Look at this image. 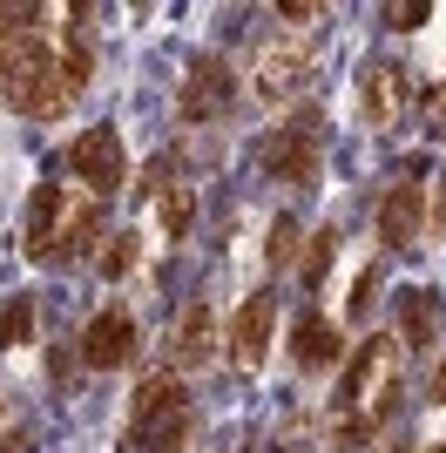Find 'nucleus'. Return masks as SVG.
Returning a JSON list of instances; mask_svg holds the SVG:
<instances>
[{"mask_svg": "<svg viewBox=\"0 0 446 453\" xmlns=\"http://www.w3.org/2000/svg\"><path fill=\"white\" fill-rule=\"evenodd\" d=\"M35 339V298H7L0 311V345H27Z\"/></svg>", "mask_w": 446, "mask_h": 453, "instance_id": "19", "label": "nucleus"}, {"mask_svg": "<svg viewBox=\"0 0 446 453\" xmlns=\"http://www.w3.org/2000/svg\"><path fill=\"white\" fill-rule=\"evenodd\" d=\"M318 75V55H311V41H291V35H278V41H264L258 48V95H297L304 81Z\"/></svg>", "mask_w": 446, "mask_h": 453, "instance_id": "8", "label": "nucleus"}, {"mask_svg": "<svg viewBox=\"0 0 446 453\" xmlns=\"http://www.w3.org/2000/svg\"><path fill=\"white\" fill-rule=\"evenodd\" d=\"M264 257H271V271L297 257V224H291V217H278V224H271V244H264Z\"/></svg>", "mask_w": 446, "mask_h": 453, "instance_id": "21", "label": "nucleus"}, {"mask_svg": "<svg viewBox=\"0 0 446 453\" xmlns=\"http://www.w3.org/2000/svg\"><path fill=\"white\" fill-rule=\"evenodd\" d=\"M338 244H345V237H338L332 224H325V230L311 237V250H304V291H318V284L332 278V257H338Z\"/></svg>", "mask_w": 446, "mask_h": 453, "instance_id": "18", "label": "nucleus"}, {"mask_svg": "<svg viewBox=\"0 0 446 453\" xmlns=\"http://www.w3.org/2000/svg\"><path fill=\"white\" fill-rule=\"evenodd\" d=\"M392 359H399V345H392L386 332L358 345L352 365H345V379H338V419H365V426H379V419L399 406V379H392Z\"/></svg>", "mask_w": 446, "mask_h": 453, "instance_id": "3", "label": "nucleus"}, {"mask_svg": "<svg viewBox=\"0 0 446 453\" xmlns=\"http://www.w3.org/2000/svg\"><path fill=\"white\" fill-rule=\"evenodd\" d=\"M419 230H427V189L419 183H392L386 196H379V244L386 250H412Z\"/></svg>", "mask_w": 446, "mask_h": 453, "instance_id": "9", "label": "nucleus"}, {"mask_svg": "<svg viewBox=\"0 0 446 453\" xmlns=\"http://www.w3.org/2000/svg\"><path fill=\"white\" fill-rule=\"evenodd\" d=\"M230 102H237L230 61H223V55H196V61H189V75H183V88H176V115L196 129V122H223Z\"/></svg>", "mask_w": 446, "mask_h": 453, "instance_id": "5", "label": "nucleus"}, {"mask_svg": "<svg viewBox=\"0 0 446 453\" xmlns=\"http://www.w3.org/2000/svg\"><path fill=\"white\" fill-rule=\"evenodd\" d=\"M433 406H446V359H440V372H433Z\"/></svg>", "mask_w": 446, "mask_h": 453, "instance_id": "26", "label": "nucleus"}, {"mask_svg": "<svg viewBox=\"0 0 446 453\" xmlns=\"http://www.w3.org/2000/svg\"><path fill=\"white\" fill-rule=\"evenodd\" d=\"M427 20H433L427 0H399V7H386V27H399V35H406V27H427Z\"/></svg>", "mask_w": 446, "mask_h": 453, "instance_id": "22", "label": "nucleus"}, {"mask_svg": "<svg viewBox=\"0 0 446 453\" xmlns=\"http://www.w3.org/2000/svg\"><path fill=\"white\" fill-rule=\"evenodd\" d=\"M61 210H68V189L61 183H41L35 203H27V257H55V237H61Z\"/></svg>", "mask_w": 446, "mask_h": 453, "instance_id": "14", "label": "nucleus"}, {"mask_svg": "<svg viewBox=\"0 0 446 453\" xmlns=\"http://www.w3.org/2000/svg\"><path fill=\"white\" fill-rule=\"evenodd\" d=\"M372 304H379V265L358 271V284H352V319H372Z\"/></svg>", "mask_w": 446, "mask_h": 453, "instance_id": "23", "label": "nucleus"}, {"mask_svg": "<svg viewBox=\"0 0 446 453\" xmlns=\"http://www.w3.org/2000/svg\"><path fill=\"white\" fill-rule=\"evenodd\" d=\"M95 237H102V203H95V196H68V210H61V237H55V257H61V265H74Z\"/></svg>", "mask_w": 446, "mask_h": 453, "instance_id": "15", "label": "nucleus"}, {"mask_svg": "<svg viewBox=\"0 0 446 453\" xmlns=\"http://www.w3.org/2000/svg\"><path fill=\"white\" fill-rule=\"evenodd\" d=\"M156 217H163L169 244H183V237H189V224H196V203H189V189H176V183H169L163 196H156Z\"/></svg>", "mask_w": 446, "mask_h": 453, "instance_id": "17", "label": "nucleus"}, {"mask_svg": "<svg viewBox=\"0 0 446 453\" xmlns=\"http://www.w3.org/2000/svg\"><path fill=\"white\" fill-rule=\"evenodd\" d=\"M264 170L278 176V183H291V189L318 183V170H325V109H318V102L291 109L278 129H271V142H264Z\"/></svg>", "mask_w": 446, "mask_h": 453, "instance_id": "4", "label": "nucleus"}, {"mask_svg": "<svg viewBox=\"0 0 446 453\" xmlns=\"http://www.w3.org/2000/svg\"><path fill=\"white\" fill-rule=\"evenodd\" d=\"M0 95H7V109H20L27 122H55V115L74 102V95L61 88V61L48 55L41 35H27V41L7 48V61H0Z\"/></svg>", "mask_w": 446, "mask_h": 453, "instance_id": "1", "label": "nucleus"}, {"mask_svg": "<svg viewBox=\"0 0 446 453\" xmlns=\"http://www.w3.org/2000/svg\"><path fill=\"white\" fill-rule=\"evenodd\" d=\"M271 325H278V298L271 291H250V298L237 304V319H230V359L250 372V365H264V352H271Z\"/></svg>", "mask_w": 446, "mask_h": 453, "instance_id": "10", "label": "nucleus"}, {"mask_svg": "<svg viewBox=\"0 0 446 453\" xmlns=\"http://www.w3.org/2000/svg\"><path fill=\"white\" fill-rule=\"evenodd\" d=\"M169 359H176V372H196V365L217 359V311H210V298L183 304V319L169 332Z\"/></svg>", "mask_w": 446, "mask_h": 453, "instance_id": "12", "label": "nucleus"}, {"mask_svg": "<svg viewBox=\"0 0 446 453\" xmlns=\"http://www.w3.org/2000/svg\"><path fill=\"white\" fill-rule=\"evenodd\" d=\"M392 453H419V447H412V440H399V447H392Z\"/></svg>", "mask_w": 446, "mask_h": 453, "instance_id": "27", "label": "nucleus"}, {"mask_svg": "<svg viewBox=\"0 0 446 453\" xmlns=\"http://www.w3.org/2000/svg\"><path fill=\"white\" fill-rule=\"evenodd\" d=\"M48 372H55L61 386H68V379H74V359H68V345H55V359H48Z\"/></svg>", "mask_w": 446, "mask_h": 453, "instance_id": "25", "label": "nucleus"}, {"mask_svg": "<svg viewBox=\"0 0 446 453\" xmlns=\"http://www.w3.org/2000/svg\"><path fill=\"white\" fill-rule=\"evenodd\" d=\"M399 319H406V345L412 352H427V345L440 339V298H433L427 284H406V291H399Z\"/></svg>", "mask_w": 446, "mask_h": 453, "instance_id": "16", "label": "nucleus"}, {"mask_svg": "<svg viewBox=\"0 0 446 453\" xmlns=\"http://www.w3.org/2000/svg\"><path fill=\"white\" fill-rule=\"evenodd\" d=\"M440 453H446V447H440Z\"/></svg>", "mask_w": 446, "mask_h": 453, "instance_id": "28", "label": "nucleus"}, {"mask_svg": "<svg viewBox=\"0 0 446 453\" xmlns=\"http://www.w3.org/2000/svg\"><path fill=\"white\" fill-rule=\"evenodd\" d=\"M135 345H142V332H135V319L122 311V304H109V311H95L88 325H81V365H95V372H109V365H129Z\"/></svg>", "mask_w": 446, "mask_h": 453, "instance_id": "7", "label": "nucleus"}, {"mask_svg": "<svg viewBox=\"0 0 446 453\" xmlns=\"http://www.w3.org/2000/svg\"><path fill=\"white\" fill-rule=\"evenodd\" d=\"M68 170L81 176V183L95 189V196H109V189H122V176H129V156H122V135L109 129V122H95V129H81L68 142Z\"/></svg>", "mask_w": 446, "mask_h": 453, "instance_id": "6", "label": "nucleus"}, {"mask_svg": "<svg viewBox=\"0 0 446 453\" xmlns=\"http://www.w3.org/2000/svg\"><path fill=\"white\" fill-rule=\"evenodd\" d=\"M291 359L304 365V372H332V365L345 359V339H338V325L325 319V311H297V325H291Z\"/></svg>", "mask_w": 446, "mask_h": 453, "instance_id": "13", "label": "nucleus"}, {"mask_svg": "<svg viewBox=\"0 0 446 453\" xmlns=\"http://www.w3.org/2000/svg\"><path fill=\"white\" fill-rule=\"evenodd\" d=\"M358 115H365L372 129H392V122L406 115V68L365 61V75H358Z\"/></svg>", "mask_w": 446, "mask_h": 453, "instance_id": "11", "label": "nucleus"}, {"mask_svg": "<svg viewBox=\"0 0 446 453\" xmlns=\"http://www.w3.org/2000/svg\"><path fill=\"white\" fill-rule=\"evenodd\" d=\"M189 440V393L176 372H149L129 399V447L135 453H183Z\"/></svg>", "mask_w": 446, "mask_h": 453, "instance_id": "2", "label": "nucleus"}, {"mask_svg": "<svg viewBox=\"0 0 446 453\" xmlns=\"http://www.w3.org/2000/svg\"><path fill=\"white\" fill-rule=\"evenodd\" d=\"M129 271H135V237H129V230H122V237H109V244H102V278H129Z\"/></svg>", "mask_w": 446, "mask_h": 453, "instance_id": "20", "label": "nucleus"}, {"mask_svg": "<svg viewBox=\"0 0 446 453\" xmlns=\"http://www.w3.org/2000/svg\"><path fill=\"white\" fill-rule=\"evenodd\" d=\"M0 453H35V434H27V426H14V434L0 440Z\"/></svg>", "mask_w": 446, "mask_h": 453, "instance_id": "24", "label": "nucleus"}]
</instances>
